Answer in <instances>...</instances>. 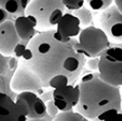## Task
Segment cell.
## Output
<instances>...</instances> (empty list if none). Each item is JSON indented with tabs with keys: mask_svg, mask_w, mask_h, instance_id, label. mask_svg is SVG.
Returning a JSON list of instances; mask_svg holds the SVG:
<instances>
[{
	"mask_svg": "<svg viewBox=\"0 0 122 121\" xmlns=\"http://www.w3.org/2000/svg\"><path fill=\"white\" fill-rule=\"evenodd\" d=\"M55 29L39 32L30 40L23 55L24 62L35 71L44 84L57 75L66 76L73 84L81 75L86 57L78 54L69 43H62L54 37Z\"/></svg>",
	"mask_w": 122,
	"mask_h": 121,
	"instance_id": "6da1fadb",
	"label": "cell"
},
{
	"mask_svg": "<svg viewBox=\"0 0 122 121\" xmlns=\"http://www.w3.org/2000/svg\"><path fill=\"white\" fill-rule=\"evenodd\" d=\"M80 98L75 110L91 121H104L117 112H122L120 88L101 78L98 72H90L78 83Z\"/></svg>",
	"mask_w": 122,
	"mask_h": 121,
	"instance_id": "7a4b0ae2",
	"label": "cell"
},
{
	"mask_svg": "<svg viewBox=\"0 0 122 121\" xmlns=\"http://www.w3.org/2000/svg\"><path fill=\"white\" fill-rule=\"evenodd\" d=\"M63 0H30L25 15L36 23L40 32L55 29L65 14Z\"/></svg>",
	"mask_w": 122,
	"mask_h": 121,
	"instance_id": "3957f363",
	"label": "cell"
},
{
	"mask_svg": "<svg viewBox=\"0 0 122 121\" xmlns=\"http://www.w3.org/2000/svg\"><path fill=\"white\" fill-rule=\"evenodd\" d=\"M71 45L78 54L87 58L99 57L110 47V40L101 28L90 25L82 29L78 40H73Z\"/></svg>",
	"mask_w": 122,
	"mask_h": 121,
	"instance_id": "277c9868",
	"label": "cell"
},
{
	"mask_svg": "<svg viewBox=\"0 0 122 121\" xmlns=\"http://www.w3.org/2000/svg\"><path fill=\"white\" fill-rule=\"evenodd\" d=\"M101 78L113 86L122 88V47L110 46L99 56Z\"/></svg>",
	"mask_w": 122,
	"mask_h": 121,
	"instance_id": "5b68a950",
	"label": "cell"
},
{
	"mask_svg": "<svg viewBox=\"0 0 122 121\" xmlns=\"http://www.w3.org/2000/svg\"><path fill=\"white\" fill-rule=\"evenodd\" d=\"M10 87L14 92L19 94L28 91L37 92L45 86L38 75L23 62L16 68L11 79Z\"/></svg>",
	"mask_w": 122,
	"mask_h": 121,
	"instance_id": "8992f818",
	"label": "cell"
},
{
	"mask_svg": "<svg viewBox=\"0 0 122 121\" xmlns=\"http://www.w3.org/2000/svg\"><path fill=\"white\" fill-rule=\"evenodd\" d=\"M97 25L111 42L122 43V12L115 4L99 14Z\"/></svg>",
	"mask_w": 122,
	"mask_h": 121,
	"instance_id": "52a82bcc",
	"label": "cell"
},
{
	"mask_svg": "<svg viewBox=\"0 0 122 121\" xmlns=\"http://www.w3.org/2000/svg\"><path fill=\"white\" fill-rule=\"evenodd\" d=\"M0 121H29L28 106L25 100L1 92L0 94Z\"/></svg>",
	"mask_w": 122,
	"mask_h": 121,
	"instance_id": "ba28073f",
	"label": "cell"
},
{
	"mask_svg": "<svg viewBox=\"0 0 122 121\" xmlns=\"http://www.w3.org/2000/svg\"><path fill=\"white\" fill-rule=\"evenodd\" d=\"M80 98L79 84H69L53 89V100L60 112L71 111L78 105Z\"/></svg>",
	"mask_w": 122,
	"mask_h": 121,
	"instance_id": "9c48e42d",
	"label": "cell"
},
{
	"mask_svg": "<svg viewBox=\"0 0 122 121\" xmlns=\"http://www.w3.org/2000/svg\"><path fill=\"white\" fill-rule=\"evenodd\" d=\"M81 23L74 14L65 13L56 25L54 37L62 43H69L81 33Z\"/></svg>",
	"mask_w": 122,
	"mask_h": 121,
	"instance_id": "30bf717a",
	"label": "cell"
},
{
	"mask_svg": "<svg viewBox=\"0 0 122 121\" xmlns=\"http://www.w3.org/2000/svg\"><path fill=\"white\" fill-rule=\"evenodd\" d=\"M20 37L15 27V22L6 20L0 25V53L4 56L14 54L16 45L20 43Z\"/></svg>",
	"mask_w": 122,
	"mask_h": 121,
	"instance_id": "8fae6325",
	"label": "cell"
},
{
	"mask_svg": "<svg viewBox=\"0 0 122 121\" xmlns=\"http://www.w3.org/2000/svg\"><path fill=\"white\" fill-rule=\"evenodd\" d=\"M16 97L25 101L28 106V119H39L47 115L46 102L36 92H22Z\"/></svg>",
	"mask_w": 122,
	"mask_h": 121,
	"instance_id": "7c38bea8",
	"label": "cell"
},
{
	"mask_svg": "<svg viewBox=\"0 0 122 121\" xmlns=\"http://www.w3.org/2000/svg\"><path fill=\"white\" fill-rule=\"evenodd\" d=\"M15 27L22 41L30 42L35 36L36 32V25L29 16L25 15H19L15 20Z\"/></svg>",
	"mask_w": 122,
	"mask_h": 121,
	"instance_id": "4fadbf2b",
	"label": "cell"
},
{
	"mask_svg": "<svg viewBox=\"0 0 122 121\" xmlns=\"http://www.w3.org/2000/svg\"><path fill=\"white\" fill-rule=\"evenodd\" d=\"M30 0H0V8L5 9L10 15L25 14Z\"/></svg>",
	"mask_w": 122,
	"mask_h": 121,
	"instance_id": "5bb4252c",
	"label": "cell"
},
{
	"mask_svg": "<svg viewBox=\"0 0 122 121\" xmlns=\"http://www.w3.org/2000/svg\"><path fill=\"white\" fill-rule=\"evenodd\" d=\"M52 121H89L86 116L81 115L76 110L59 112Z\"/></svg>",
	"mask_w": 122,
	"mask_h": 121,
	"instance_id": "9a60e30c",
	"label": "cell"
},
{
	"mask_svg": "<svg viewBox=\"0 0 122 121\" xmlns=\"http://www.w3.org/2000/svg\"><path fill=\"white\" fill-rule=\"evenodd\" d=\"M73 14L79 19L82 25H84L85 27L90 26L89 25L91 24L93 20V15H92L91 10H89L87 7L83 6L80 9L74 11Z\"/></svg>",
	"mask_w": 122,
	"mask_h": 121,
	"instance_id": "2e32d148",
	"label": "cell"
},
{
	"mask_svg": "<svg viewBox=\"0 0 122 121\" xmlns=\"http://www.w3.org/2000/svg\"><path fill=\"white\" fill-rule=\"evenodd\" d=\"M87 5L95 11H104L114 5V0H85Z\"/></svg>",
	"mask_w": 122,
	"mask_h": 121,
	"instance_id": "e0dca14e",
	"label": "cell"
},
{
	"mask_svg": "<svg viewBox=\"0 0 122 121\" xmlns=\"http://www.w3.org/2000/svg\"><path fill=\"white\" fill-rule=\"evenodd\" d=\"M69 84H72V83L67 76L65 75H57L49 81V87H51L52 89H56V88L65 86Z\"/></svg>",
	"mask_w": 122,
	"mask_h": 121,
	"instance_id": "ac0fdd59",
	"label": "cell"
},
{
	"mask_svg": "<svg viewBox=\"0 0 122 121\" xmlns=\"http://www.w3.org/2000/svg\"><path fill=\"white\" fill-rule=\"evenodd\" d=\"M85 0H63V4L65 5L66 9L71 11H76L82 8L84 6Z\"/></svg>",
	"mask_w": 122,
	"mask_h": 121,
	"instance_id": "d6986e66",
	"label": "cell"
},
{
	"mask_svg": "<svg viewBox=\"0 0 122 121\" xmlns=\"http://www.w3.org/2000/svg\"><path fill=\"white\" fill-rule=\"evenodd\" d=\"M46 113H47V115L50 116L51 117H53V118L60 112V111L58 110V108L56 106V104H55V102H54L53 99L46 101Z\"/></svg>",
	"mask_w": 122,
	"mask_h": 121,
	"instance_id": "ffe728a7",
	"label": "cell"
},
{
	"mask_svg": "<svg viewBox=\"0 0 122 121\" xmlns=\"http://www.w3.org/2000/svg\"><path fill=\"white\" fill-rule=\"evenodd\" d=\"M98 65H99V57H91L86 61L85 66L93 72H97L98 71Z\"/></svg>",
	"mask_w": 122,
	"mask_h": 121,
	"instance_id": "44dd1931",
	"label": "cell"
},
{
	"mask_svg": "<svg viewBox=\"0 0 122 121\" xmlns=\"http://www.w3.org/2000/svg\"><path fill=\"white\" fill-rule=\"evenodd\" d=\"M27 45H25V43H19L18 45H16V47L15 48V51H14V54L16 57H23V55L25 54V50L27 48Z\"/></svg>",
	"mask_w": 122,
	"mask_h": 121,
	"instance_id": "7402d4cb",
	"label": "cell"
},
{
	"mask_svg": "<svg viewBox=\"0 0 122 121\" xmlns=\"http://www.w3.org/2000/svg\"><path fill=\"white\" fill-rule=\"evenodd\" d=\"M9 69V63H7L6 61H5V57H4V55H1V76H5V74L7 73V70Z\"/></svg>",
	"mask_w": 122,
	"mask_h": 121,
	"instance_id": "603a6c76",
	"label": "cell"
},
{
	"mask_svg": "<svg viewBox=\"0 0 122 121\" xmlns=\"http://www.w3.org/2000/svg\"><path fill=\"white\" fill-rule=\"evenodd\" d=\"M104 121H122V112L115 113L114 115L107 117V119H105Z\"/></svg>",
	"mask_w": 122,
	"mask_h": 121,
	"instance_id": "cb8c5ba5",
	"label": "cell"
},
{
	"mask_svg": "<svg viewBox=\"0 0 122 121\" xmlns=\"http://www.w3.org/2000/svg\"><path fill=\"white\" fill-rule=\"evenodd\" d=\"M42 97V99L46 102V101L48 100H51V99H53V89L51 91H48V92H46L43 96H41Z\"/></svg>",
	"mask_w": 122,
	"mask_h": 121,
	"instance_id": "d4e9b609",
	"label": "cell"
},
{
	"mask_svg": "<svg viewBox=\"0 0 122 121\" xmlns=\"http://www.w3.org/2000/svg\"><path fill=\"white\" fill-rule=\"evenodd\" d=\"M9 13L7 12V11H5V9H2V8H0V15H1V23H3V22H5L6 21V16L8 15Z\"/></svg>",
	"mask_w": 122,
	"mask_h": 121,
	"instance_id": "484cf974",
	"label": "cell"
},
{
	"mask_svg": "<svg viewBox=\"0 0 122 121\" xmlns=\"http://www.w3.org/2000/svg\"><path fill=\"white\" fill-rule=\"evenodd\" d=\"M52 120H53V117H51L48 115H46L45 117L39 118V119H29V121H52Z\"/></svg>",
	"mask_w": 122,
	"mask_h": 121,
	"instance_id": "4316f807",
	"label": "cell"
},
{
	"mask_svg": "<svg viewBox=\"0 0 122 121\" xmlns=\"http://www.w3.org/2000/svg\"><path fill=\"white\" fill-rule=\"evenodd\" d=\"M114 4L118 7V9L122 12V0H114Z\"/></svg>",
	"mask_w": 122,
	"mask_h": 121,
	"instance_id": "83f0119b",
	"label": "cell"
},
{
	"mask_svg": "<svg viewBox=\"0 0 122 121\" xmlns=\"http://www.w3.org/2000/svg\"><path fill=\"white\" fill-rule=\"evenodd\" d=\"M120 94H121V107H122V89H120Z\"/></svg>",
	"mask_w": 122,
	"mask_h": 121,
	"instance_id": "f1b7e54d",
	"label": "cell"
}]
</instances>
